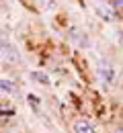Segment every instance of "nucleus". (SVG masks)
Returning a JSON list of instances; mask_svg holds the SVG:
<instances>
[{
    "label": "nucleus",
    "instance_id": "8",
    "mask_svg": "<svg viewBox=\"0 0 123 133\" xmlns=\"http://www.w3.org/2000/svg\"><path fill=\"white\" fill-rule=\"evenodd\" d=\"M27 102H29V107H31L33 111H39V109H41V100H39V96H35V94H29V96H27Z\"/></svg>",
    "mask_w": 123,
    "mask_h": 133
},
{
    "label": "nucleus",
    "instance_id": "7",
    "mask_svg": "<svg viewBox=\"0 0 123 133\" xmlns=\"http://www.w3.org/2000/svg\"><path fill=\"white\" fill-rule=\"evenodd\" d=\"M96 10L103 15L105 21H109V23L115 21V10H113V8H109V6H105V4H96Z\"/></svg>",
    "mask_w": 123,
    "mask_h": 133
},
{
    "label": "nucleus",
    "instance_id": "5",
    "mask_svg": "<svg viewBox=\"0 0 123 133\" xmlns=\"http://www.w3.org/2000/svg\"><path fill=\"white\" fill-rule=\"evenodd\" d=\"M29 78L33 80L35 84H39V86H49V76L45 74V72H41V70H33L31 74H29Z\"/></svg>",
    "mask_w": 123,
    "mask_h": 133
},
{
    "label": "nucleus",
    "instance_id": "11",
    "mask_svg": "<svg viewBox=\"0 0 123 133\" xmlns=\"http://www.w3.org/2000/svg\"><path fill=\"white\" fill-rule=\"evenodd\" d=\"M2 6H4V0H0V8H2Z\"/></svg>",
    "mask_w": 123,
    "mask_h": 133
},
{
    "label": "nucleus",
    "instance_id": "1",
    "mask_svg": "<svg viewBox=\"0 0 123 133\" xmlns=\"http://www.w3.org/2000/svg\"><path fill=\"white\" fill-rule=\"evenodd\" d=\"M0 57L6 59L8 64H21V59H23L18 47L12 43V39L4 31H0Z\"/></svg>",
    "mask_w": 123,
    "mask_h": 133
},
{
    "label": "nucleus",
    "instance_id": "9",
    "mask_svg": "<svg viewBox=\"0 0 123 133\" xmlns=\"http://www.w3.org/2000/svg\"><path fill=\"white\" fill-rule=\"evenodd\" d=\"M111 8L117 12V10H123V0H113L111 2Z\"/></svg>",
    "mask_w": 123,
    "mask_h": 133
},
{
    "label": "nucleus",
    "instance_id": "4",
    "mask_svg": "<svg viewBox=\"0 0 123 133\" xmlns=\"http://www.w3.org/2000/svg\"><path fill=\"white\" fill-rule=\"evenodd\" d=\"M72 133H96V131H94V127L88 123L86 119H78L72 125Z\"/></svg>",
    "mask_w": 123,
    "mask_h": 133
},
{
    "label": "nucleus",
    "instance_id": "6",
    "mask_svg": "<svg viewBox=\"0 0 123 133\" xmlns=\"http://www.w3.org/2000/svg\"><path fill=\"white\" fill-rule=\"evenodd\" d=\"M18 88L17 84L8 78H0V94H17Z\"/></svg>",
    "mask_w": 123,
    "mask_h": 133
},
{
    "label": "nucleus",
    "instance_id": "2",
    "mask_svg": "<svg viewBox=\"0 0 123 133\" xmlns=\"http://www.w3.org/2000/svg\"><path fill=\"white\" fill-rule=\"evenodd\" d=\"M96 74H99V80L103 82L105 88H111L115 80H117V72H115V66L109 62V59H99L96 62Z\"/></svg>",
    "mask_w": 123,
    "mask_h": 133
},
{
    "label": "nucleus",
    "instance_id": "10",
    "mask_svg": "<svg viewBox=\"0 0 123 133\" xmlns=\"http://www.w3.org/2000/svg\"><path fill=\"white\" fill-rule=\"evenodd\" d=\"M115 133H123V129H115Z\"/></svg>",
    "mask_w": 123,
    "mask_h": 133
},
{
    "label": "nucleus",
    "instance_id": "3",
    "mask_svg": "<svg viewBox=\"0 0 123 133\" xmlns=\"http://www.w3.org/2000/svg\"><path fill=\"white\" fill-rule=\"evenodd\" d=\"M70 41L76 47H88V35L80 29H72L70 31Z\"/></svg>",
    "mask_w": 123,
    "mask_h": 133
}]
</instances>
